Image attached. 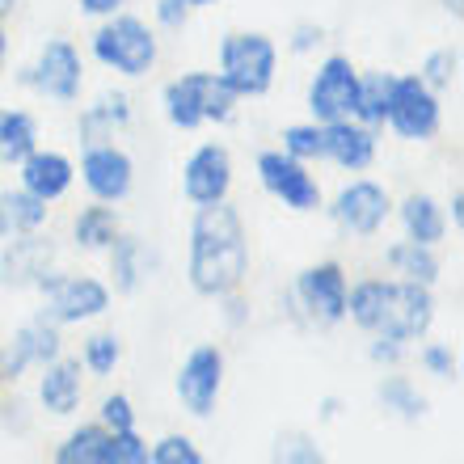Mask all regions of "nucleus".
<instances>
[{
  "mask_svg": "<svg viewBox=\"0 0 464 464\" xmlns=\"http://www.w3.org/2000/svg\"><path fill=\"white\" fill-rule=\"evenodd\" d=\"M249 270L245 224L228 203L198 208L190 224V287L198 295H228Z\"/></svg>",
  "mask_w": 464,
  "mask_h": 464,
  "instance_id": "1",
  "label": "nucleus"
},
{
  "mask_svg": "<svg viewBox=\"0 0 464 464\" xmlns=\"http://www.w3.org/2000/svg\"><path fill=\"white\" fill-rule=\"evenodd\" d=\"M237 114V93L220 81V72H186L165 85V119L182 131L203 122H228Z\"/></svg>",
  "mask_w": 464,
  "mask_h": 464,
  "instance_id": "2",
  "label": "nucleus"
},
{
  "mask_svg": "<svg viewBox=\"0 0 464 464\" xmlns=\"http://www.w3.org/2000/svg\"><path fill=\"white\" fill-rule=\"evenodd\" d=\"M279 51L266 34H228L220 43V81L237 98H262L275 85Z\"/></svg>",
  "mask_w": 464,
  "mask_h": 464,
  "instance_id": "3",
  "label": "nucleus"
},
{
  "mask_svg": "<svg viewBox=\"0 0 464 464\" xmlns=\"http://www.w3.org/2000/svg\"><path fill=\"white\" fill-rule=\"evenodd\" d=\"M93 55L122 76H148L152 63H157V34L140 17L114 13L93 34Z\"/></svg>",
  "mask_w": 464,
  "mask_h": 464,
  "instance_id": "4",
  "label": "nucleus"
},
{
  "mask_svg": "<svg viewBox=\"0 0 464 464\" xmlns=\"http://www.w3.org/2000/svg\"><path fill=\"white\" fill-rule=\"evenodd\" d=\"M22 85L38 89L43 98L51 102H76L81 98V85H85V63H81V51L68 43V38H51L47 47L38 51V60L22 72Z\"/></svg>",
  "mask_w": 464,
  "mask_h": 464,
  "instance_id": "5",
  "label": "nucleus"
},
{
  "mask_svg": "<svg viewBox=\"0 0 464 464\" xmlns=\"http://www.w3.org/2000/svg\"><path fill=\"white\" fill-rule=\"evenodd\" d=\"M47 292V308L43 317L55 325H76V321H93L111 308V292L106 283L89 279V275H47L38 283Z\"/></svg>",
  "mask_w": 464,
  "mask_h": 464,
  "instance_id": "6",
  "label": "nucleus"
},
{
  "mask_svg": "<svg viewBox=\"0 0 464 464\" xmlns=\"http://www.w3.org/2000/svg\"><path fill=\"white\" fill-rule=\"evenodd\" d=\"M435 321V300H430V287L422 283H389L384 287V308H380L376 334L380 338H392V343H410V338H422Z\"/></svg>",
  "mask_w": 464,
  "mask_h": 464,
  "instance_id": "7",
  "label": "nucleus"
},
{
  "mask_svg": "<svg viewBox=\"0 0 464 464\" xmlns=\"http://www.w3.org/2000/svg\"><path fill=\"white\" fill-rule=\"evenodd\" d=\"M354 106H359V72H354V63L346 55H330L317 68L313 85H308L313 122H321V127L346 122V119H354Z\"/></svg>",
  "mask_w": 464,
  "mask_h": 464,
  "instance_id": "8",
  "label": "nucleus"
},
{
  "mask_svg": "<svg viewBox=\"0 0 464 464\" xmlns=\"http://www.w3.org/2000/svg\"><path fill=\"white\" fill-rule=\"evenodd\" d=\"M384 122L401 140H414V144L435 140L440 135V98H435V89L422 85V76H397Z\"/></svg>",
  "mask_w": 464,
  "mask_h": 464,
  "instance_id": "9",
  "label": "nucleus"
},
{
  "mask_svg": "<svg viewBox=\"0 0 464 464\" xmlns=\"http://www.w3.org/2000/svg\"><path fill=\"white\" fill-rule=\"evenodd\" d=\"M257 178L275 198H283L292 211H313L321 203L317 178L304 169V160L287 157V152H262L257 157Z\"/></svg>",
  "mask_w": 464,
  "mask_h": 464,
  "instance_id": "10",
  "label": "nucleus"
},
{
  "mask_svg": "<svg viewBox=\"0 0 464 464\" xmlns=\"http://www.w3.org/2000/svg\"><path fill=\"white\" fill-rule=\"evenodd\" d=\"M220 384H224V354L220 346H198L190 351V359L178 372V397L195 418H208L220 401Z\"/></svg>",
  "mask_w": 464,
  "mask_h": 464,
  "instance_id": "11",
  "label": "nucleus"
},
{
  "mask_svg": "<svg viewBox=\"0 0 464 464\" xmlns=\"http://www.w3.org/2000/svg\"><path fill=\"white\" fill-rule=\"evenodd\" d=\"M81 178H85L89 195L102 198V203H122L131 195L135 182V165L131 157L114 144H89L85 157H81Z\"/></svg>",
  "mask_w": 464,
  "mask_h": 464,
  "instance_id": "12",
  "label": "nucleus"
},
{
  "mask_svg": "<svg viewBox=\"0 0 464 464\" xmlns=\"http://www.w3.org/2000/svg\"><path fill=\"white\" fill-rule=\"evenodd\" d=\"M232 186V157L224 144H203L195 148V157L186 160L182 169V190L195 208H211V203H224Z\"/></svg>",
  "mask_w": 464,
  "mask_h": 464,
  "instance_id": "13",
  "label": "nucleus"
},
{
  "mask_svg": "<svg viewBox=\"0 0 464 464\" xmlns=\"http://www.w3.org/2000/svg\"><path fill=\"white\" fill-rule=\"evenodd\" d=\"M389 190L380 182H351L343 186V195L334 198V220L343 224L351 237H376L389 220Z\"/></svg>",
  "mask_w": 464,
  "mask_h": 464,
  "instance_id": "14",
  "label": "nucleus"
},
{
  "mask_svg": "<svg viewBox=\"0 0 464 464\" xmlns=\"http://www.w3.org/2000/svg\"><path fill=\"white\" fill-rule=\"evenodd\" d=\"M295 295L300 304L313 313L317 321L334 325V321L346 317V275L338 262H321V266H308L295 283Z\"/></svg>",
  "mask_w": 464,
  "mask_h": 464,
  "instance_id": "15",
  "label": "nucleus"
},
{
  "mask_svg": "<svg viewBox=\"0 0 464 464\" xmlns=\"http://www.w3.org/2000/svg\"><path fill=\"white\" fill-rule=\"evenodd\" d=\"M51 262H55L51 237L22 232V237L5 249V257H0V279L9 283V287H38V283L51 275Z\"/></svg>",
  "mask_w": 464,
  "mask_h": 464,
  "instance_id": "16",
  "label": "nucleus"
},
{
  "mask_svg": "<svg viewBox=\"0 0 464 464\" xmlns=\"http://www.w3.org/2000/svg\"><path fill=\"white\" fill-rule=\"evenodd\" d=\"M0 359H5V372H9V380H17L30 363H43L47 367L51 359H60V325L47 317L30 321V325H22L17 330V338H13L9 346H0Z\"/></svg>",
  "mask_w": 464,
  "mask_h": 464,
  "instance_id": "17",
  "label": "nucleus"
},
{
  "mask_svg": "<svg viewBox=\"0 0 464 464\" xmlns=\"http://www.w3.org/2000/svg\"><path fill=\"white\" fill-rule=\"evenodd\" d=\"M72 178H76V169L63 152H38L34 148V152L22 160V190L43 198V203H55V198L68 195Z\"/></svg>",
  "mask_w": 464,
  "mask_h": 464,
  "instance_id": "18",
  "label": "nucleus"
},
{
  "mask_svg": "<svg viewBox=\"0 0 464 464\" xmlns=\"http://www.w3.org/2000/svg\"><path fill=\"white\" fill-rule=\"evenodd\" d=\"M325 157L351 173H363L367 165L376 160V131L354 119L330 122V127H325Z\"/></svg>",
  "mask_w": 464,
  "mask_h": 464,
  "instance_id": "19",
  "label": "nucleus"
},
{
  "mask_svg": "<svg viewBox=\"0 0 464 464\" xmlns=\"http://www.w3.org/2000/svg\"><path fill=\"white\" fill-rule=\"evenodd\" d=\"M81 359H51L47 363V376L38 384V397L47 405L51 414L68 418L81 405Z\"/></svg>",
  "mask_w": 464,
  "mask_h": 464,
  "instance_id": "20",
  "label": "nucleus"
},
{
  "mask_svg": "<svg viewBox=\"0 0 464 464\" xmlns=\"http://www.w3.org/2000/svg\"><path fill=\"white\" fill-rule=\"evenodd\" d=\"M131 119V106H127V93H102L93 106H85L81 114V140L89 144H106L114 135V127H127Z\"/></svg>",
  "mask_w": 464,
  "mask_h": 464,
  "instance_id": "21",
  "label": "nucleus"
},
{
  "mask_svg": "<svg viewBox=\"0 0 464 464\" xmlns=\"http://www.w3.org/2000/svg\"><path fill=\"white\" fill-rule=\"evenodd\" d=\"M34 148H38L34 114L0 106V160H5V165H22Z\"/></svg>",
  "mask_w": 464,
  "mask_h": 464,
  "instance_id": "22",
  "label": "nucleus"
},
{
  "mask_svg": "<svg viewBox=\"0 0 464 464\" xmlns=\"http://www.w3.org/2000/svg\"><path fill=\"white\" fill-rule=\"evenodd\" d=\"M392 72H359V106H354V122H363V127H384L389 119V102H392Z\"/></svg>",
  "mask_w": 464,
  "mask_h": 464,
  "instance_id": "23",
  "label": "nucleus"
},
{
  "mask_svg": "<svg viewBox=\"0 0 464 464\" xmlns=\"http://www.w3.org/2000/svg\"><path fill=\"white\" fill-rule=\"evenodd\" d=\"M47 220V203L25 190H5L0 195V237H22V232H34L38 224Z\"/></svg>",
  "mask_w": 464,
  "mask_h": 464,
  "instance_id": "24",
  "label": "nucleus"
},
{
  "mask_svg": "<svg viewBox=\"0 0 464 464\" xmlns=\"http://www.w3.org/2000/svg\"><path fill=\"white\" fill-rule=\"evenodd\" d=\"M401 224H405V232H410V241H418V245L443 241V211L430 195H410L405 198L401 203Z\"/></svg>",
  "mask_w": 464,
  "mask_h": 464,
  "instance_id": "25",
  "label": "nucleus"
},
{
  "mask_svg": "<svg viewBox=\"0 0 464 464\" xmlns=\"http://www.w3.org/2000/svg\"><path fill=\"white\" fill-rule=\"evenodd\" d=\"M111 270H114V287L119 292H135L148 275V249L135 237H114L111 245Z\"/></svg>",
  "mask_w": 464,
  "mask_h": 464,
  "instance_id": "26",
  "label": "nucleus"
},
{
  "mask_svg": "<svg viewBox=\"0 0 464 464\" xmlns=\"http://www.w3.org/2000/svg\"><path fill=\"white\" fill-rule=\"evenodd\" d=\"M389 266L397 270V275H405L410 283H422V287H430V283L440 279V257L430 254V245H418V241L392 245Z\"/></svg>",
  "mask_w": 464,
  "mask_h": 464,
  "instance_id": "27",
  "label": "nucleus"
},
{
  "mask_svg": "<svg viewBox=\"0 0 464 464\" xmlns=\"http://www.w3.org/2000/svg\"><path fill=\"white\" fill-rule=\"evenodd\" d=\"M106 443H111L106 427H81L60 443L55 464H106Z\"/></svg>",
  "mask_w": 464,
  "mask_h": 464,
  "instance_id": "28",
  "label": "nucleus"
},
{
  "mask_svg": "<svg viewBox=\"0 0 464 464\" xmlns=\"http://www.w3.org/2000/svg\"><path fill=\"white\" fill-rule=\"evenodd\" d=\"M72 232L81 249H111L114 237H119V216L111 208H85L76 216Z\"/></svg>",
  "mask_w": 464,
  "mask_h": 464,
  "instance_id": "29",
  "label": "nucleus"
},
{
  "mask_svg": "<svg viewBox=\"0 0 464 464\" xmlns=\"http://www.w3.org/2000/svg\"><path fill=\"white\" fill-rule=\"evenodd\" d=\"M283 152L295 160H317L325 157V127L321 122H300L283 131Z\"/></svg>",
  "mask_w": 464,
  "mask_h": 464,
  "instance_id": "30",
  "label": "nucleus"
},
{
  "mask_svg": "<svg viewBox=\"0 0 464 464\" xmlns=\"http://www.w3.org/2000/svg\"><path fill=\"white\" fill-rule=\"evenodd\" d=\"M380 401L397 410L401 418H422L427 414V397L414 389V384H405V380H384L380 384Z\"/></svg>",
  "mask_w": 464,
  "mask_h": 464,
  "instance_id": "31",
  "label": "nucleus"
},
{
  "mask_svg": "<svg viewBox=\"0 0 464 464\" xmlns=\"http://www.w3.org/2000/svg\"><path fill=\"white\" fill-rule=\"evenodd\" d=\"M106 464H152L148 443L131 430H111V443H106Z\"/></svg>",
  "mask_w": 464,
  "mask_h": 464,
  "instance_id": "32",
  "label": "nucleus"
},
{
  "mask_svg": "<svg viewBox=\"0 0 464 464\" xmlns=\"http://www.w3.org/2000/svg\"><path fill=\"white\" fill-rule=\"evenodd\" d=\"M119 354H122V346L114 334H93L85 343V367L93 376H111L114 363H119Z\"/></svg>",
  "mask_w": 464,
  "mask_h": 464,
  "instance_id": "33",
  "label": "nucleus"
},
{
  "mask_svg": "<svg viewBox=\"0 0 464 464\" xmlns=\"http://www.w3.org/2000/svg\"><path fill=\"white\" fill-rule=\"evenodd\" d=\"M456 68H460V55H456V47H443L435 51V55H427V63H422V85L427 89H448L456 81Z\"/></svg>",
  "mask_w": 464,
  "mask_h": 464,
  "instance_id": "34",
  "label": "nucleus"
},
{
  "mask_svg": "<svg viewBox=\"0 0 464 464\" xmlns=\"http://www.w3.org/2000/svg\"><path fill=\"white\" fill-rule=\"evenodd\" d=\"M275 464H330L308 435H283L275 443Z\"/></svg>",
  "mask_w": 464,
  "mask_h": 464,
  "instance_id": "35",
  "label": "nucleus"
},
{
  "mask_svg": "<svg viewBox=\"0 0 464 464\" xmlns=\"http://www.w3.org/2000/svg\"><path fill=\"white\" fill-rule=\"evenodd\" d=\"M152 464H208V460L198 456V448L186 435H165L152 448Z\"/></svg>",
  "mask_w": 464,
  "mask_h": 464,
  "instance_id": "36",
  "label": "nucleus"
},
{
  "mask_svg": "<svg viewBox=\"0 0 464 464\" xmlns=\"http://www.w3.org/2000/svg\"><path fill=\"white\" fill-rule=\"evenodd\" d=\"M102 427L106 430H131L135 427V410H131V401H127L122 392H114V397L102 401Z\"/></svg>",
  "mask_w": 464,
  "mask_h": 464,
  "instance_id": "37",
  "label": "nucleus"
},
{
  "mask_svg": "<svg viewBox=\"0 0 464 464\" xmlns=\"http://www.w3.org/2000/svg\"><path fill=\"white\" fill-rule=\"evenodd\" d=\"M422 363H427L430 376H440V380H452L456 376V359H452V351H448V346H427V351H422Z\"/></svg>",
  "mask_w": 464,
  "mask_h": 464,
  "instance_id": "38",
  "label": "nucleus"
},
{
  "mask_svg": "<svg viewBox=\"0 0 464 464\" xmlns=\"http://www.w3.org/2000/svg\"><path fill=\"white\" fill-rule=\"evenodd\" d=\"M157 22L165 25V30H182V25H186V5H178V0H160V5H157Z\"/></svg>",
  "mask_w": 464,
  "mask_h": 464,
  "instance_id": "39",
  "label": "nucleus"
},
{
  "mask_svg": "<svg viewBox=\"0 0 464 464\" xmlns=\"http://www.w3.org/2000/svg\"><path fill=\"white\" fill-rule=\"evenodd\" d=\"M321 25H295V38H292V51L295 55H304V51H313L321 43Z\"/></svg>",
  "mask_w": 464,
  "mask_h": 464,
  "instance_id": "40",
  "label": "nucleus"
},
{
  "mask_svg": "<svg viewBox=\"0 0 464 464\" xmlns=\"http://www.w3.org/2000/svg\"><path fill=\"white\" fill-rule=\"evenodd\" d=\"M122 5L127 0H81V13H89V17H114Z\"/></svg>",
  "mask_w": 464,
  "mask_h": 464,
  "instance_id": "41",
  "label": "nucleus"
},
{
  "mask_svg": "<svg viewBox=\"0 0 464 464\" xmlns=\"http://www.w3.org/2000/svg\"><path fill=\"white\" fill-rule=\"evenodd\" d=\"M372 359H376V363H392V359H401V343H392V338H380V343L372 346Z\"/></svg>",
  "mask_w": 464,
  "mask_h": 464,
  "instance_id": "42",
  "label": "nucleus"
},
{
  "mask_svg": "<svg viewBox=\"0 0 464 464\" xmlns=\"http://www.w3.org/2000/svg\"><path fill=\"white\" fill-rule=\"evenodd\" d=\"M5 60H9V34H5V25H0V68H5Z\"/></svg>",
  "mask_w": 464,
  "mask_h": 464,
  "instance_id": "43",
  "label": "nucleus"
},
{
  "mask_svg": "<svg viewBox=\"0 0 464 464\" xmlns=\"http://www.w3.org/2000/svg\"><path fill=\"white\" fill-rule=\"evenodd\" d=\"M460 208H464V198H460V195H456V198H452V220H456V224H460V216H464V211H460Z\"/></svg>",
  "mask_w": 464,
  "mask_h": 464,
  "instance_id": "44",
  "label": "nucleus"
},
{
  "mask_svg": "<svg viewBox=\"0 0 464 464\" xmlns=\"http://www.w3.org/2000/svg\"><path fill=\"white\" fill-rule=\"evenodd\" d=\"M178 5H186V9H203V5H216V0H178Z\"/></svg>",
  "mask_w": 464,
  "mask_h": 464,
  "instance_id": "45",
  "label": "nucleus"
},
{
  "mask_svg": "<svg viewBox=\"0 0 464 464\" xmlns=\"http://www.w3.org/2000/svg\"><path fill=\"white\" fill-rule=\"evenodd\" d=\"M13 9H17V0H0V17H9Z\"/></svg>",
  "mask_w": 464,
  "mask_h": 464,
  "instance_id": "46",
  "label": "nucleus"
},
{
  "mask_svg": "<svg viewBox=\"0 0 464 464\" xmlns=\"http://www.w3.org/2000/svg\"><path fill=\"white\" fill-rule=\"evenodd\" d=\"M443 5H448V9H452L456 17H460V0H443Z\"/></svg>",
  "mask_w": 464,
  "mask_h": 464,
  "instance_id": "47",
  "label": "nucleus"
}]
</instances>
